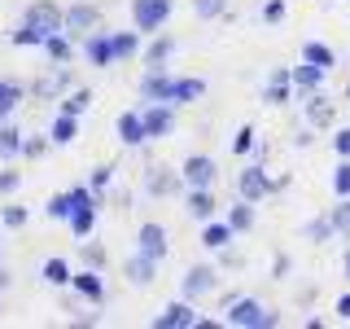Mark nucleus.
I'll return each mask as SVG.
<instances>
[{"label": "nucleus", "instance_id": "a18cd8bd", "mask_svg": "<svg viewBox=\"0 0 350 329\" xmlns=\"http://www.w3.org/2000/svg\"><path fill=\"white\" fill-rule=\"evenodd\" d=\"M333 149L342 154V158H350V127H337L333 132Z\"/></svg>", "mask_w": 350, "mask_h": 329}, {"label": "nucleus", "instance_id": "3c124183", "mask_svg": "<svg viewBox=\"0 0 350 329\" xmlns=\"http://www.w3.org/2000/svg\"><path fill=\"white\" fill-rule=\"evenodd\" d=\"M337 316H342V321H350V294H342V299H337Z\"/></svg>", "mask_w": 350, "mask_h": 329}, {"label": "nucleus", "instance_id": "9b49d317", "mask_svg": "<svg viewBox=\"0 0 350 329\" xmlns=\"http://www.w3.org/2000/svg\"><path fill=\"white\" fill-rule=\"evenodd\" d=\"M118 141H123V145H145V141H149L145 114H140V110H127V114H118Z\"/></svg>", "mask_w": 350, "mask_h": 329}, {"label": "nucleus", "instance_id": "0eeeda50", "mask_svg": "<svg viewBox=\"0 0 350 329\" xmlns=\"http://www.w3.org/2000/svg\"><path fill=\"white\" fill-rule=\"evenodd\" d=\"M197 325V312H193V299H180L171 307H162L158 316H153V329H193Z\"/></svg>", "mask_w": 350, "mask_h": 329}, {"label": "nucleus", "instance_id": "2f4dec72", "mask_svg": "<svg viewBox=\"0 0 350 329\" xmlns=\"http://www.w3.org/2000/svg\"><path fill=\"white\" fill-rule=\"evenodd\" d=\"M44 281H49V285H66V281H75L70 263L57 259V255H53V259H44Z\"/></svg>", "mask_w": 350, "mask_h": 329}, {"label": "nucleus", "instance_id": "864d4df0", "mask_svg": "<svg viewBox=\"0 0 350 329\" xmlns=\"http://www.w3.org/2000/svg\"><path fill=\"white\" fill-rule=\"evenodd\" d=\"M346 277H350V250H346Z\"/></svg>", "mask_w": 350, "mask_h": 329}, {"label": "nucleus", "instance_id": "72a5a7b5", "mask_svg": "<svg viewBox=\"0 0 350 329\" xmlns=\"http://www.w3.org/2000/svg\"><path fill=\"white\" fill-rule=\"evenodd\" d=\"M88 106H92V93H88V88H75V93L62 97V114H75V119H79Z\"/></svg>", "mask_w": 350, "mask_h": 329}, {"label": "nucleus", "instance_id": "f8f14e48", "mask_svg": "<svg viewBox=\"0 0 350 329\" xmlns=\"http://www.w3.org/2000/svg\"><path fill=\"white\" fill-rule=\"evenodd\" d=\"M83 53H88V62H92L96 71L114 66V53H109V31H92V36H83Z\"/></svg>", "mask_w": 350, "mask_h": 329}, {"label": "nucleus", "instance_id": "603ef678", "mask_svg": "<svg viewBox=\"0 0 350 329\" xmlns=\"http://www.w3.org/2000/svg\"><path fill=\"white\" fill-rule=\"evenodd\" d=\"M5 285H9V272H5V268H0V290H5Z\"/></svg>", "mask_w": 350, "mask_h": 329}, {"label": "nucleus", "instance_id": "4c0bfd02", "mask_svg": "<svg viewBox=\"0 0 350 329\" xmlns=\"http://www.w3.org/2000/svg\"><path fill=\"white\" fill-rule=\"evenodd\" d=\"M70 211H75L70 193H57V197H49V219H70Z\"/></svg>", "mask_w": 350, "mask_h": 329}, {"label": "nucleus", "instance_id": "393cba45", "mask_svg": "<svg viewBox=\"0 0 350 329\" xmlns=\"http://www.w3.org/2000/svg\"><path fill=\"white\" fill-rule=\"evenodd\" d=\"M202 93H206L202 80H171V106H189V101H197Z\"/></svg>", "mask_w": 350, "mask_h": 329}, {"label": "nucleus", "instance_id": "b1692460", "mask_svg": "<svg viewBox=\"0 0 350 329\" xmlns=\"http://www.w3.org/2000/svg\"><path fill=\"white\" fill-rule=\"evenodd\" d=\"M49 136H53V145H70V141L79 136V119H75V114H62V110H57V119H53Z\"/></svg>", "mask_w": 350, "mask_h": 329}, {"label": "nucleus", "instance_id": "aec40b11", "mask_svg": "<svg viewBox=\"0 0 350 329\" xmlns=\"http://www.w3.org/2000/svg\"><path fill=\"white\" fill-rule=\"evenodd\" d=\"M96 211H101L96 202H83V206H75V211H70V219H66V224H70V233H75V237H88V233L96 228Z\"/></svg>", "mask_w": 350, "mask_h": 329}, {"label": "nucleus", "instance_id": "c756f323", "mask_svg": "<svg viewBox=\"0 0 350 329\" xmlns=\"http://www.w3.org/2000/svg\"><path fill=\"white\" fill-rule=\"evenodd\" d=\"M44 31L40 27H31V22H22V27L14 31V36H9V44H18V49H44Z\"/></svg>", "mask_w": 350, "mask_h": 329}, {"label": "nucleus", "instance_id": "f03ea898", "mask_svg": "<svg viewBox=\"0 0 350 329\" xmlns=\"http://www.w3.org/2000/svg\"><path fill=\"white\" fill-rule=\"evenodd\" d=\"M167 18H171V0H131V22H136V31H145V36L162 31Z\"/></svg>", "mask_w": 350, "mask_h": 329}, {"label": "nucleus", "instance_id": "473e14b6", "mask_svg": "<svg viewBox=\"0 0 350 329\" xmlns=\"http://www.w3.org/2000/svg\"><path fill=\"white\" fill-rule=\"evenodd\" d=\"M145 189L158 193V197H162V193H175V175H171L167 167H153V171L145 175Z\"/></svg>", "mask_w": 350, "mask_h": 329}, {"label": "nucleus", "instance_id": "4be33fe9", "mask_svg": "<svg viewBox=\"0 0 350 329\" xmlns=\"http://www.w3.org/2000/svg\"><path fill=\"white\" fill-rule=\"evenodd\" d=\"M22 97H27V88H22L18 80H0V123L22 106Z\"/></svg>", "mask_w": 350, "mask_h": 329}, {"label": "nucleus", "instance_id": "c9c22d12", "mask_svg": "<svg viewBox=\"0 0 350 329\" xmlns=\"http://www.w3.org/2000/svg\"><path fill=\"white\" fill-rule=\"evenodd\" d=\"M228 9V0H193V14L202 18V22H211V18H219Z\"/></svg>", "mask_w": 350, "mask_h": 329}, {"label": "nucleus", "instance_id": "ea45409f", "mask_svg": "<svg viewBox=\"0 0 350 329\" xmlns=\"http://www.w3.org/2000/svg\"><path fill=\"white\" fill-rule=\"evenodd\" d=\"M250 149H254V127L245 123V127L232 136V154H250Z\"/></svg>", "mask_w": 350, "mask_h": 329}, {"label": "nucleus", "instance_id": "5701e85b", "mask_svg": "<svg viewBox=\"0 0 350 329\" xmlns=\"http://www.w3.org/2000/svg\"><path fill=\"white\" fill-rule=\"evenodd\" d=\"M302 62L320 66V71H333V66H337V53L328 49V44H320V40H306L302 44Z\"/></svg>", "mask_w": 350, "mask_h": 329}, {"label": "nucleus", "instance_id": "dca6fc26", "mask_svg": "<svg viewBox=\"0 0 350 329\" xmlns=\"http://www.w3.org/2000/svg\"><path fill=\"white\" fill-rule=\"evenodd\" d=\"M109 53H114V62H131L140 53V36L136 31H109Z\"/></svg>", "mask_w": 350, "mask_h": 329}, {"label": "nucleus", "instance_id": "20e7f679", "mask_svg": "<svg viewBox=\"0 0 350 329\" xmlns=\"http://www.w3.org/2000/svg\"><path fill=\"white\" fill-rule=\"evenodd\" d=\"M180 175H184V184H189V189H211L215 175H219V162L206 158V154H193V158H184Z\"/></svg>", "mask_w": 350, "mask_h": 329}, {"label": "nucleus", "instance_id": "e433bc0d", "mask_svg": "<svg viewBox=\"0 0 350 329\" xmlns=\"http://www.w3.org/2000/svg\"><path fill=\"white\" fill-rule=\"evenodd\" d=\"M328 219H333L337 233H350V197H337V206H333V215H328Z\"/></svg>", "mask_w": 350, "mask_h": 329}, {"label": "nucleus", "instance_id": "79ce46f5", "mask_svg": "<svg viewBox=\"0 0 350 329\" xmlns=\"http://www.w3.org/2000/svg\"><path fill=\"white\" fill-rule=\"evenodd\" d=\"M0 219H5V228H22V224H27V206H5Z\"/></svg>", "mask_w": 350, "mask_h": 329}, {"label": "nucleus", "instance_id": "c85d7f7f", "mask_svg": "<svg viewBox=\"0 0 350 329\" xmlns=\"http://www.w3.org/2000/svg\"><path fill=\"white\" fill-rule=\"evenodd\" d=\"M22 145H27V141H22V132L14 123H0V158H18Z\"/></svg>", "mask_w": 350, "mask_h": 329}, {"label": "nucleus", "instance_id": "6e6552de", "mask_svg": "<svg viewBox=\"0 0 350 329\" xmlns=\"http://www.w3.org/2000/svg\"><path fill=\"white\" fill-rule=\"evenodd\" d=\"M219 281L215 268H206V263H197V268H189V277L180 281V299H202V294H211Z\"/></svg>", "mask_w": 350, "mask_h": 329}, {"label": "nucleus", "instance_id": "7ed1b4c3", "mask_svg": "<svg viewBox=\"0 0 350 329\" xmlns=\"http://www.w3.org/2000/svg\"><path fill=\"white\" fill-rule=\"evenodd\" d=\"M96 27H101V9H96V5H70V9H66V36H70V40H83V36H92V31Z\"/></svg>", "mask_w": 350, "mask_h": 329}, {"label": "nucleus", "instance_id": "de8ad7c7", "mask_svg": "<svg viewBox=\"0 0 350 329\" xmlns=\"http://www.w3.org/2000/svg\"><path fill=\"white\" fill-rule=\"evenodd\" d=\"M18 184H22V175H18L14 167H9V171H0V193H14Z\"/></svg>", "mask_w": 350, "mask_h": 329}, {"label": "nucleus", "instance_id": "423d86ee", "mask_svg": "<svg viewBox=\"0 0 350 329\" xmlns=\"http://www.w3.org/2000/svg\"><path fill=\"white\" fill-rule=\"evenodd\" d=\"M271 189H276V184L267 180V171H262L258 162H254V167H245V171L237 175V193L245 197V202H262V197H267Z\"/></svg>", "mask_w": 350, "mask_h": 329}, {"label": "nucleus", "instance_id": "9d476101", "mask_svg": "<svg viewBox=\"0 0 350 329\" xmlns=\"http://www.w3.org/2000/svg\"><path fill=\"white\" fill-rule=\"evenodd\" d=\"M140 255L149 259H167V228L158 224V219H149V224H140Z\"/></svg>", "mask_w": 350, "mask_h": 329}, {"label": "nucleus", "instance_id": "ddd939ff", "mask_svg": "<svg viewBox=\"0 0 350 329\" xmlns=\"http://www.w3.org/2000/svg\"><path fill=\"white\" fill-rule=\"evenodd\" d=\"M232 237H237V228L228 224V219H206V228H202V246H206V250L232 246Z\"/></svg>", "mask_w": 350, "mask_h": 329}, {"label": "nucleus", "instance_id": "f3484780", "mask_svg": "<svg viewBox=\"0 0 350 329\" xmlns=\"http://www.w3.org/2000/svg\"><path fill=\"white\" fill-rule=\"evenodd\" d=\"M140 97H145V101H171V80H167V71H149L145 80H140Z\"/></svg>", "mask_w": 350, "mask_h": 329}, {"label": "nucleus", "instance_id": "39448f33", "mask_svg": "<svg viewBox=\"0 0 350 329\" xmlns=\"http://www.w3.org/2000/svg\"><path fill=\"white\" fill-rule=\"evenodd\" d=\"M22 22H31V27H40L44 36H57V31L66 27V9H57L53 0H36V5L27 9V18Z\"/></svg>", "mask_w": 350, "mask_h": 329}, {"label": "nucleus", "instance_id": "cd10ccee", "mask_svg": "<svg viewBox=\"0 0 350 329\" xmlns=\"http://www.w3.org/2000/svg\"><path fill=\"white\" fill-rule=\"evenodd\" d=\"M44 53H49V62H70V58H75V44H70V36H66V31H57V36L44 40Z\"/></svg>", "mask_w": 350, "mask_h": 329}, {"label": "nucleus", "instance_id": "1a4fd4ad", "mask_svg": "<svg viewBox=\"0 0 350 329\" xmlns=\"http://www.w3.org/2000/svg\"><path fill=\"white\" fill-rule=\"evenodd\" d=\"M171 127H175L171 101H153V106L145 110V132H149V141H162V136H171Z\"/></svg>", "mask_w": 350, "mask_h": 329}, {"label": "nucleus", "instance_id": "49530a36", "mask_svg": "<svg viewBox=\"0 0 350 329\" xmlns=\"http://www.w3.org/2000/svg\"><path fill=\"white\" fill-rule=\"evenodd\" d=\"M83 259H88V268H101V263H105V250L96 246V241H88V246H83Z\"/></svg>", "mask_w": 350, "mask_h": 329}, {"label": "nucleus", "instance_id": "8fccbe9b", "mask_svg": "<svg viewBox=\"0 0 350 329\" xmlns=\"http://www.w3.org/2000/svg\"><path fill=\"white\" fill-rule=\"evenodd\" d=\"M284 272H289V259H284V255H276V263H271V277H276V281H280V277H284Z\"/></svg>", "mask_w": 350, "mask_h": 329}, {"label": "nucleus", "instance_id": "a19ab883", "mask_svg": "<svg viewBox=\"0 0 350 329\" xmlns=\"http://www.w3.org/2000/svg\"><path fill=\"white\" fill-rule=\"evenodd\" d=\"M109 180H114V167H96V171H92V193H96V197H105Z\"/></svg>", "mask_w": 350, "mask_h": 329}, {"label": "nucleus", "instance_id": "58836bf2", "mask_svg": "<svg viewBox=\"0 0 350 329\" xmlns=\"http://www.w3.org/2000/svg\"><path fill=\"white\" fill-rule=\"evenodd\" d=\"M306 237H311V241H328V237H337L333 219H311V224H306Z\"/></svg>", "mask_w": 350, "mask_h": 329}, {"label": "nucleus", "instance_id": "412c9836", "mask_svg": "<svg viewBox=\"0 0 350 329\" xmlns=\"http://www.w3.org/2000/svg\"><path fill=\"white\" fill-rule=\"evenodd\" d=\"M171 53H175V40H171V36H158V40L145 49V66H149V71H167Z\"/></svg>", "mask_w": 350, "mask_h": 329}, {"label": "nucleus", "instance_id": "f257e3e1", "mask_svg": "<svg viewBox=\"0 0 350 329\" xmlns=\"http://www.w3.org/2000/svg\"><path fill=\"white\" fill-rule=\"evenodd\" d=\"M228 325L232 329H271L276 316H271L258 299H232V307H228Z\"/></svg>", "mask_w": 350, "mask_h": 329}, {"label": "nucleus", "instance_id": "4468645a", "mask_svg": "<svg viewBox=\"0 0 350 329\" xmlns=\"http://www.w3.org/2000/svg\"><path fill=\"white\" fill-rule=\"evenodd\" d=\"M184 206H189L193 219H215V211H219V202H215L211 189H189V193H184Z\"/></svg>", "mask_w": 350, "mask_h": 329}, {"label": "nucleus", "instance_id": "a878e982", "mask_svg": "<svg viewBox=\"0 0 350 329\" xmlns=\"http://www.w3.org/2000/svg\"><path fill=\"white\" fill-rule=\"evenodd\" d=\"M306 123H311V127H328V123H333V106H328V97H320V93L306 97Z\"/></svg>", "mask_w": 350, "mask_h": 329}, {"label": "nucleus", "instance_id": "5fc2aeb1", "mask_svg": "<svg viewBox=\"0 0 350 329\" xmlns=\"http://www.w3.org/2000/svg\"><path fill=\"white\" fill-rule=\"evenodd\" d=\"M346 97H350V84H346Z\"/></svg>", "mask_w": 350, "mask_h": 329}, {"label": "nucleus", "instance_id": "c03bdc74", "mask_svg": "<svg viewBox=\"0 0 350 329\" xmlns=\"http://www.w3.org/2000/svg\"><path fill=\"white\" fill-rule=\"evenodd\" d=\"M280 18H284V0H267V5H262V22H271V27H276Z\"/></svg>", "mask_w": 350, "mask_h": 329}, {"label": "nucleus", "instance_id": "37998d69", "mask_svg": "<svg viewBox=\"0 0 350 329\" xmlns=\"http://www.w3.org/2000/svg\"><path fill=\"white\" fill-rule=\"evenodd\" d=\"M289 88L293 84H267V93H262V97H267V106H284V101H289Z\"/></svg>", "mask_w": 350, "mask_h": 329}, {"label": "nucleus", "instance_id": "2eb2a0df", "mask_svg": "<svg viewBox=\"0 0 350 329\" xmlns=\"http://www.w3.org/2000/svg\"><path fill=\"white\" fill-rule=\"evenodd\" d=\"M66 84H70V71H66V62H53V71L36 80V97H57Z\"/></svg>", "mask_w": 350, "mask_h": 329}, {"label": "nucleus", "instance_id": "bb28decb", "mask_svg": "<svg viewBox=\"0 0 350 329\" xmlns=\"http://www.w3.org/2000/svg\"><path fill=\"white\" fill-rule=\"evenodd\" d=\"M324 75L320 66H311V62H302V66H293V88H306V93H315V88L324 84Z\"/></svg>", "mask_w": 350, "mask_h": 329}, {"label": "nucleus", "instance_id": "09e8293b", "mask_svg": "<svg viewBox=\"0 0 350 329\" xmlns=\"http://www.w3.org/2000/svg\"><path fill=\"white\" fill-rule=\"evenodd\" d=\"M44 149H49V141H44V136H31L27 145H22V154H27V158H40Z\"/></svg>", "mask_w": 350, "mask_h": 329}, {"label": "nucleus", "instance_id": "a211bd4d", "mask_svg": "<svg viewBox=\"0 0 350 329\" xmlns=\"http://www.w3.org/2000/svg\"><path fill=\"white\" fill-rule=\"evenodd\" d=\"M127 277H131V285H153V277H158V259H149V255H131L127 259Z\"/></svg>", "mask_w": 350, "mask_h": 329}, {"label": "nucleus", "instance_id": "6ab92c4d", "mask_svg": "<svg viewBox=\"0 0 350 329\" xmlns=\"http://www.w3.org/2000/svg\"><path fill=\"white\" fill-rule=\"evenodd\" d=\"M75 290H79L88 303H105V285H101V277H96V268L75 272Z\"/></svg>", "mask_w": 350, "mask_h": 329}, {"label": "nucleus", "instance_id": "f704fd0d", "mask_svg": "<svg viewBox=\"0 0 350 329\" xmlns=\"http://www.w3.org/2000/svg\"><path fill=\"white\" fill-rule=\"evenodd\" d=\"M333 193L337 197H350V158H342L333 167Z\"/></svg>", "mask_w": 350, "mask_h": 329}, {"label": "nucleus", "instance_id": "7c9ffc66", "mask_svg": "<svg viewBox=\"0 0 350 329\" xmlns=\"http://www.w3.org/2000/svg\"><path fill=\"white\" fill-rule=\"evenodd\" d=\"M228 224H232L237 233H250V228H254V202H245V197H241L232 211H228Z\"/></svg>", "mask_w": 350, "mask_h": 329}]
</instances>
